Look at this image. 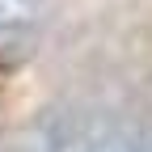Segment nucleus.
Wrapping results in <instances>:
<instances>
[{
    "label": "nucleus",
    "instance_id": "nucleus-1",
    "mask_svg": "<svg viewBox=\"0 0 152 152\" xmlns=\"http://www.w3.org/2000/svg\"><path fill=\"white\" fill-rule=\"evenodd\" d=\"M42 0H0V26H26L38 17Z\"/></svg>",
    "mask_w": 152,
    "mask_h": 152
},
{
    "label": "nucleus",
    "instance_id": "nucleus-2",
    "mask_svg": "<svg viewBox=\"0 0 152 152\" xmlns=\"http://www.w3.org/2000/svg\"><path fill=\"white\" fill-rule=\"evenodd\" d=\"M85 152H135V144L127 140V131H118V127H106L102 135H93V140L85 144Z\"/></svg>",
    "mask_w": 152,
    "mask_h": 152
}]
</instances>
